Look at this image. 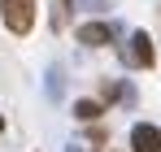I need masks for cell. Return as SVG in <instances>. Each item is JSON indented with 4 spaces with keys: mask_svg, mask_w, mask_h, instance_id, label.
<instances>
[{
    "mask_svg": "<svg viewBox=\"0 0 161 152\" xmlns=\"http://www.w3.org/2000/svg\"><path fill=\"white\" fill-rule=\"evenodd\" d=\"M0 13H4V26L13 35H31V26H35V0H0Z\"/></svg>",
    "mask_w": 161,
    "mask_h": 152,
    "instance_id": "1",
    "label": "cell"
},
{
    "mask_svg": "<svg viewBox=\"0 0 161 152\" xmlns=\"http://www.w3.org/2000/svg\"><path fill=\"white\" fill-rule=\"evenodd\" d=\"M131 152H161V126L139 122V126L131 130Z\"/></svg>",
    "mask_w": 161,
    "mask_h": 152,
    "instance_id": "3",
    "label": "cell"
},
{
    "mask_svg": "<svg viewBox=\"0 0 161 152\" xmlns=\"http://www.w3.org/2000/svg\"><path fill=\"white\" fill-rule=\"evenodd\" d=\"M109 39V26L105 22H87V26H79V44H87V48H100Z\"/></svg>",
    "mask_w": 161,
    "mask_h": 152,
    "instance_id": "4",
    "label": "cell"
},
{
    "mask_svg": "<svg viewBox=\"0 0 161 152\" xmlns=\"http://www.w3.org/2000/svg\"><path fill=\"white\" fill-rule=\"evenodd\" d=\"M126 65H135V70H153V65H157V52H153L148 30H135L131 35V44H126Z\"/></svg>",
    "mask_w": 161,
    "mask_h": 152,
    "instance_id": "2",
    "label": "cell"
},
{
    "mask_svg": "<svg viewBox=\"0 0 161 152\" xmlns=\"http://www.w3.org/2000/svg\"><path fill=\"white\" fill-rule=\"evenodd\" d=\"M100 113H105V109H100L96 100H79L74 104V117H83V122H92V117H100Z\"/></svg>",
    "mask_w": 161,
    "mask_h": 152,
    "instance_id": "5",
    "label": "cell"
},
{
    "mask_svg": "<svg viewBox=\"0 0 161 152\" xmlns=\"http://www.w3.org/2000/svg\"><path fill=\"white\" fill-rule=\"evenodd\" d=\"M65 18H70V0H57V9H53V30H61Z\"/></svg>",
    "mask_w": 161,
    "mask_h": 152,
    "instance_id": "6",
    "label": "cell"
},
{
    "mask_svg": "<svg viewBox=\"0 0 161 152\" xmlns=\"http://www.w3.org/2000/svg\"><path fill=\"white\" fill-rule=\"evenodd\" d=\"M0 130H4V117H0Z\"/></svg>",
    "mask_w": 161,
    "mask_h": 152,
    "instance_id": "7",
    "label": "cell"
}]
</instances>
